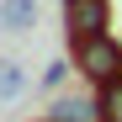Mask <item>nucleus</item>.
I'll return each instance as SVG.
<instances>
[{
    "label": "nucleus",
    "instance_id": "4",
    "mask_svg": "<svg viewBox=\"0 0 122 122\" xmlns=\"http://www.w3.org/2000/svg\"><path fill=\"white\" fill-rule=\"evenodd\" d=\"M0 27L5 32H32L37 27V0H0Z\"/></svg>",
    "mask_w": 122,
    "mask_h": 122
},
{
    "label": "nucleus",
    "instance_id": "3",
    "mask_svg": "<svg viewBox=\"0 0 122 122\" xmlns=\"http://www.w3.org/2000/svg\"><path fill=\"white\" fill-rule=\"evenodd\" d=\"M43 122H106L101 117V96H58L43 112Z\"/></svg>",
    "mask_w": 122,
    "mask_h": 122
},
{
    "label": "nucleus",
    "instance_id": "6",
    "mask_svg": "<svg viewBox=\"0 0 122 122\" xmlns=\"http://www.w3.org/2000/svg\"><path fill=\"white\" fill-rule=\"evenodd\" d=\"M101 117L106 122H122V80H112V85H101Z\"/></svg>",
    "mask_w": 122,
    "mask_h": 122
},
{
    "label": "nucleus",
    "instance_id": "1",
    "mask_svg": "<svg viewBox=\"0 0 122 122\" xmlns=\"http://www.w3.org/2000/svg\"><path fill=\"white\" fill-rule=\"evenodd\" d=\"M74 69L90 80V85H112V80H122V43L106 32V37H90V43L74 48Z\"/></svg>",
    "mask_w": 122,
    "mask_h": 122
},
{
    "label": "nucleus",
    "instance_id": "5",
    "mask_svg": "<svg viewBox=\"0 0 122 122\" xmlns=\"http://www.w3.org/2000/svg\"><path fill=\"white\" fill-rule=\"evenodd\" d=\"M21 90H27V69L16 58H0V101H16Z\"/></svg>",
    "mask_w": 122,
    "mask_h": 122
},
{
    "label": "nucleus",
    "instance_id": "2",
    "mask_svg": "<svg viewBox=\"0 0 122 122\" xmlns=\"http://www.w3.org/2000/svg\"><path fill=\"white\" fill-rule=\"evenodd\" d=\"M112 27V5L106 0H64V32H69V48L90 43V37H106Z\"/></svg>",
    "mask_w": 122,
    "mask_h": 122
},
{
    "label": "nucleus",
    "instance_id": "7",
    "mask_svg": "<svg viewBox=\"0 0 122 122\" xmlns=\"http://www.w3.org/2000/svg\"><path fill=\"white\" fill-rule=\"evenodd\" d=\"M69 69H74L69 58H53V64L43 69V85H48V90H58V85H64V80H69Z\"/></svg>",
    "mask_w": 122,
    "mask_h": 122
}]
</instances>
